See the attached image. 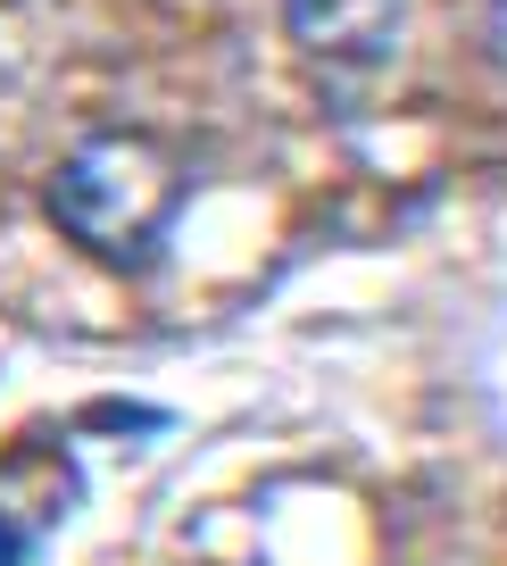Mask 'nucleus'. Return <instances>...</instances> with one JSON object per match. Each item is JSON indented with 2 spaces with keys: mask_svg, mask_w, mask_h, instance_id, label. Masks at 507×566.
Returning a JSON list of instances; mask_svg holds the SVG:
<instances>
[{
  "mask_svg": "<svg viewBox=\"0 0 507 566\" xmlns=\"http://www.w3.org/2000/svg\"><path fill=\"white\" fill-rule=\"evenodd\" d=\"M183 200H192V159L150 125H92L67 142V159H51L42 209L67 233V250H84L92 266L134 275L167 233H176Z\"/></svg>",
  "mask_w": 507,
  "mask_h": 566,
  "instance_id": "1",
  "label": "nucleus"
}]
</instances>
